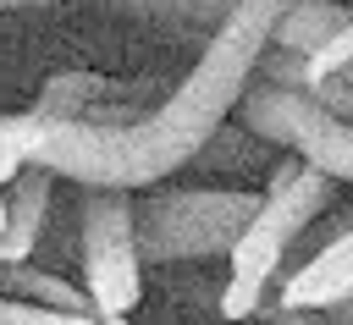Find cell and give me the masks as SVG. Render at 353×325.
Masks as SVG:
<instances>
[{"label":"cell","mask_w":353,"mask_h":325,"mask_svg":"<svg viewBox=\"0 0 353 325\" xmlns=\"http://www.w3.org/2000/svg\"><path fill=\"white\" fill-rule=\"evenodd\" d=\"M259 319L265 325H342L331 308H287V303H265Z\"/></svg>","instance_id":"cell-13"},{"label":"cell","mask_w":353,"mask_h":325,"mask_svg":"<svg viewBox=\"0 0 353 325\" xmlns=\"http://www.w3.org/2000/svg\"><path fill=\"white\" fill-rule=\"evenodd\" d=\"M298 0H237L226 22L204 39L193 72L143 116L132 121H50L33 165L83 182V187H154L221 132V121L243 105L265 50L270 28Z\"/></svg>","instance_id":"cell-1"},{"label":"cell","mask_w":353,"mask_h":325,"mask_svg":"<svg viewBox=\"0 0 353 325\" xmlns=\"http://www.w3.org/2000/svg\"><path fill=\"white\" fill-rule=\"evenodd\" d=\"M0 325H99V319L77 314V308H55V303H33V297L0 292Z\"/></svg>","instance_id":"cell-11"},{"label":"cell","mask_w":353,"mask_h":325,"mask_svg":"<svg viewBox=\"0 0 353 325\" xmlns=\"http://www.w3.org/2000/svg\"><path fill=\"white\" fill-rule=\"evenodd\" d=\"M94 319H99V325H132L127 314H94Z\"/></svg>","instance_id":"cell-14"},{"label":"cell","mask_w":353,"mask_h":325,"mask_svg":"<svg viewBox=\"0 0 353 325\" xmlns=\"http://www.w3.org/2000/svg\"><path fill=\"white\" fill-rule=\"evenodd\" d=\"M331 314H336V319H342V325H353V303H336V308H331Z\"/></svg>","instance_id":"cell-15"},{"label":"cell","mask_w":353,"mask_h":325,"mask_svg":"<svg viewBox=\"0 0 353 325\" xmlns=\"http://www.w3.org/2000/svg\"><path fill=\"white\" fill-rule=\"evenodd\" d=\"M6 209H11V204H6V193H0V231H6Z\"/></svg>","instance_id":"cell-16"},{"label":"cell","mask_w":353,"mask_h":325,"mask_svg":"<svg viewBox=\"0 0 353 325\" xmlns=\"http://www.w3.org/2000/svg\"><path fill=\"white\" fill-rule=\"evenodd\" d=\"M265 193L243 187H165L143 204H132L143 264L165 259H210L237 242V231L254 220Z\"/></svg>","instance_id":"cell-2"},{"label":"cell","mask_w":353,"mask_h":325,"mask_svg":"<svg viewBox=\"0 0 353 325\" xmlns=\"http://www.w3.org/2000/svg\"><path fill=\"white\" fill-rule=\"evenodd\" d=\"M77 253H83V292L94 314H132L143 303V248H138L127 187H83Z\"/></svg>","instance_id":"cell-4"},{"label":"cell","mask_w":353,"mask_h":325,"mask_svg":"<svg viewBox=\"0 0 353 325\" xmlns=\"http://www.w3.org/2000/svg\"><path fill=\"white\" fill-rule=\"evenodd\" d=\"M331 198H336V176H325V171H314L309 160L287 154V160L276 165V176H270L254 220H248V226L237 231V242L226 248V270L270 286V275L281 270L287 248L303 237V226H309Z\"/></svg>","instance_id":"cell-5"},{"label":"cell","mask_w":353,"mask_h":325,"mask_svg":"<svg viewBox=\"0 0 353 325\" xmlns=\"http://www.w3.org/2000/svg\"><path fill=\"white\" fill-rule=\"evenodd\" d=\"M259 308H265V281H248V275H232L226 270V286L215 297V314L226 325H237V319H259Z\"/></svg>","instance_id":"cell-12"},{"label":"cell","mask_w":353,"mask_h":325,"mask_svg":"<svg viewBox=\"0 0 353 325\" xmlns=\"http://www.w3.org/2000/svg\"><path fill=\"white\" fill-rule=\"evenodd\" d=\"M353 22V6H331V0H298L276 28H270V44L276 50H292V55H314L325 50L342 28Z\"/></svg>","instance_id":"cell-9"},{"label":"cell","mask_w":353,"mask_h":325,"mask_svg":"<svg viewBox=\"0 0 353 325\" xmlns=\"http://www.w3.org/2000/svg\"><path fill=\"white\" fill-rule=\"evenodd\" d=\"M44 132H50V121H44L39 110L0 116V182H17V176L33 165V154H39Z\"/></svg>","instance_id":"cell-10"},{"label":"cell","mask_w":353,"mask_h":325,"mask_svg":"<svg viewBox=\"0 0 353 325\" xmlns=\"http://www.w3.org/2000/svg\"><path fill=\"white\" fill-rule=\"evenodd\" d=\"M0 6H39V0H0Z\"/></svg>","instance_id":"cell-17"},{"label":"cell","mask_w":353,"mask_h":325,"mask_svg":"<svg viewBox=\"0 0 353 325\" xmlns=\"http://www.w3.org/2000/svg\"><path fill=\"white\" fill-rule=\"evenodd\" d=\"M237 116H243V127H254L276 149L309 160L314 171H325L336 182H353V121L336 116L314 88L259 77V83H248Z\"/></svg>","instance_id":"cell-3"},{"label":"cell","mask_w":353,"mask_h":325,"mask_svg":"<svg viewBox=\"0 0 353 325\" xmlns=\"http://www.w3.org/2000/svg\"><path fill=\"white\" fill-rule=\"evenodd\" d=\"M61 176L55 171H44V165H28L17 182H11V193H6V231H0V264H22V259H33V242H39V231H44V220H50V187H55Z\"/></svg>","instance_id":"cell-7"},{"label":"cell","mask_w":353,"mask_h":325,"mask_svg":"<svg viewBox=\"0 0 353 325\" xmlns=\"http://www.w3.org/2000/svg\"><path fill=\"white\" fill-rule=\"evenodd\" d=\"M347 77H353V66H347Z\"/></svg>","instance_id":"cell-18"},{"label":"cell","mask_w":353,"mask_h":325,"mask_svg":"<svg viewBox=\"0 0 353 325\" xmlns=\"http://www.w3.org/2000/svg\"><path fill=\"white\" fill-rule=\"evenodd\" d=\"M276 303H287V308H336V303H353V226L342 237H331L325 248H314L281 281Z\"/></svg>","instance_id":"cell-6"},{"label":"cell","mask_w":353,"mask_h":325,"mask_svg":"<svg viewBox=\"0 0 353 325\" xmlns=\"http://www.w3.org/2000/svg\"><path fill=\"white\" fill-rule=\"evenodd\" d=\"M132 88H149V83H110L94 72H61L44 83L33 110L44 121H77V116H94V99H132Z\"/></svg>","instance_id":"cell-8"}]
</instances>
